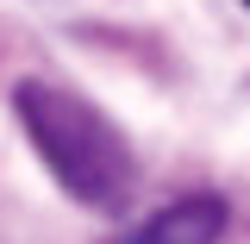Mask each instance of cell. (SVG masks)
I'll return each instance as SVG.
<instances>
[{"label":"cell","instance_id":"7a4b0ae2","mask_svg":"<svg viewBox=\"0 0 250 244\" xmlns=\"http://www.w3.org/2000/svg\"><path fill=\"white\" fill-rule=\"evenodd\" d=\"M225 225H231V207H225V194H207V188H194V194H175L169 207H156L144 225L119 232L113 244H219V238H225Z\"/></svg>","mask_w":250,"mask_h":244},{"label":"cell","instance_id":"3957f363","mask_svg":"<svg viewBox=\"0 0 250 244\" xmlns=\"http://www.w3.org/2000/svg\"><path fill=\"white\" fill-rule=\"evenodd\" d=\"M244 6H250V0H244Z\"/></svg>","mask_w":250,"mask_h":244},{"label":"cell","instance_id":"6da1fadb","mask_svg":"<svg viewBox=\"0 0 250 244\" xmlns=\"http://www.w3.org/2000/svg\"><path fill=\"white\" fill-rule=\"evenodd\" d=\"M13 113H19V132L31 138L38 163L57 176V188L75 200V207H94V213H119L138 188V156L125 144V132L88 94H75L69 82H44V75H25L13 88Z\"/></svg>","mask_w":250,"mask_h":244}]
</instances>
